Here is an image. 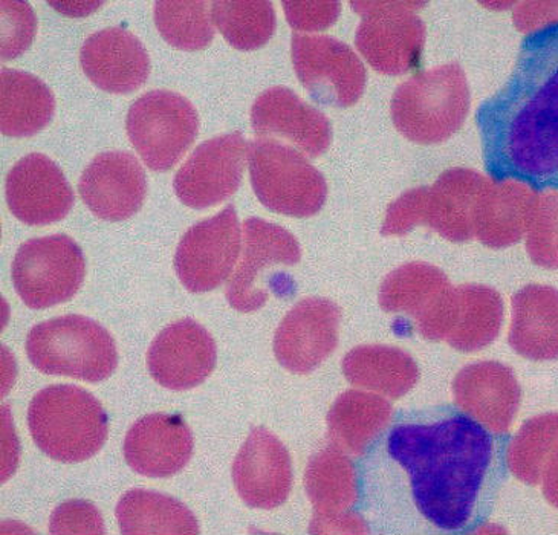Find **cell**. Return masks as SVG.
<instances>
[{"mask_svg":"<svg viewBox=\"0 0 558 535\" xmlns=\"http://www.w3.org/2000/svg\"><path fill=\"white\" fill-rule=\"evenodd\" d=\"M489 178L470 169H450L425 187L424 223L450 242L474 238L477 208Z\"/></svg>","mask_w":558,"mask_h":535,"instance_id":"24","label":"cell"},{"mask_svg":"<svg viewBox=\"0 0 558 535\" xmlns=\"http://www.w3.org/2000/svg\"><path fill=\"white\" fill-rule=\"evenodd\" d=\"M51 534H105L100 511L85 500L60 504L49 522Z\"/></svg>","mask_w":558,"mask_h":535,"instance_id":"38","label":"cell"},{"mask_svg":"<svg viewBox=\"0 0 558 535\" xmlns=\"http://www.w3.org/2000/svg\"><path fill=\"white\" fill-rule=\"evenodd\" d=\"M425 187L410 190L395 200L387 210L381 233L385 236H401L424 223Z\"/></svg>","mask_w":558,"mask_h":535,"instance_id":"39","label":"cell"},{"mask_svg":"<svg viewBox=\"0 0 558 535\" xmlns=\"http://www.w3.org/2000/svg\"><path fill=\"white\" fill-rule=\"evenodd\" d=\"M519 32L531 34L558 26V2H523L514 10Z\"/></svg>","mask_w":558,"mask_h":535,"instance_id":"41","label":"cell"},{"mask_svg":"<svg viewBox=\"0 0 558 535\" xmlns=\"http://www.w3.org/2000/svg\"><path fill=\"white\" fill-rule=\"evenodd\" d=\"M340 318V307L328 299L302 300L277 328V362L292 374L317 369L339 344Z\"/></svg>","mask_w":558,"mask_h":535,"instance_id":"15","label":"cell"},{"mask_svg":"<svg viewBox=\"0 0 558 535\" xmlns=\"http://www.w3.org/2000/svg\"><path fill=\"white\" fill-rule=\"evenodd\" d=\"M537 196L523 181H489L477 208L474 236L489 248L518 244L530 229Z\"/></svg>","mask_w":558,"mask_h":535,"instance_id":"26","label":"cell"},{"mask_svg":"<svg viewBox=\"0 0 558 535\" xmlns=\"http://www.w3.org/2000/svg\"><path fill=\"white\" fill-rule=\"evenodd\" d=\"M233 482L248 507L275 510L292 488L290 453L264 427L253 428L233 464Z\"/></svg>","mask_w":558,"mask_h":535,"instance_id":"20","label":"cell"},{"mask_svg":"<svg viewBox=\"0 0 558 535\" xmlns=\"http://www.w3.org/2000/svg\"><path fill=\"white\" fill-rule=\"evenodd\" d=\"M363 22L355 45L375 71L401 75L415 70L423 54L425 26L416 16L423 2H352Z\"/></svg>","mask_w":558,"mask_h":535,"instance_id":"9","label":"cell"},{"mask_svg":"<svg viewBox=\"0 0 558 535\" xmlns=\"http://www.w3.org/2000/svg\"><path fill=\"white\" fill-rule=\"evenodd\" d=\"M470 111V87L458 63L415 75L395 90V127L410 142L439 144L457 134Z\"/></svg>","mask_w":558,"mask_h":535,"instance_id":"4","label":"cell"},{"mask_svg":"<svg viewBox=\"0 0 558 535\" xmlns=\"http://www.w3.org/2000/svg\"><path fill=\"white\" fill-rule=\"evenodd\" d=\"M54 95L40 78L28 72H0V129L7 136H32L51 121Z\"/></svg>","mask_w":558,"mask_h":535,"instance_id":"30","label":"cell"},{"mask_svg":"<svg viewBox=\"0 0 558 535\" xmlns=\"http://www.w3.org/2000/svg\"><path fill=\"white\" fill-rule=\"evenodd\" d=\"M252 126L259 139H287L311 158L320 157L332 142V129L325 113L282 86L271 87L257 97L252 108Z\"/></svg>","mask_w":558,"mask_h":535,"instance_id":"19","label":"cell"},{"mask_svg":"<svg viewBox=\"0 0 558 535\" xmlns=\"http://www.w3.org/2000/svg\"><path fill=\"white\" fill-rule=\"evenodd\" d=\"M291 54L295 74L313 100L333 108H349L362 97L366 70L343 41L294 34Z\"/></svg>","mask_w":558,"mask_h":535,"instance_id":"11","label":"cell"},{"mask_svg":"<svg viewBox=\"0 0 558 535\" xmlns=\"http://www.w3.org/2000/svg\"><path fill=\"white\" fill-rule=\"evenodd\" d=\"M453 394L458 409L499 435L510 430L520 405L514 372L496 362L464 367L454 378Z\"/></svg>","mask_w":558,"mask_h":535,"instance_id":"21","label":"cell"},{"mask_svg":"<svg viewBox=\"0 0 558 535\" xmlns=\"http://www.w3.org/2000/svg\"><path fill=\"white\" fill-rule=\"evenodd\" d=\"M85 275L82 248L66 234L25 242L11 267L19 297L33 309L68 302L77 294Z\"/></svg>","mask_w":558,"mask_h":535,"instance_id":"8","label":"cell"},{"mask_svg":"<svg viewBox=\"0 0 558 535\" xmlns=\"http://www.w3.org/2000/svg\"><path fill=\"white\" fill-rule=\"evenodd\" d=\"M250 177L268 210L292 218L317 215L328 196L325 177L299 150L276 139L250 144Z\"/></svg>","mask_w":558,"mask_h":535,"instance_id":"6","label":"cell"},{"mask_svg":"<svg viewBox=\"0 0 558 535\" xmlns=\"http://www.w3.org/2000/svg\"><path fill=\"white\" fill-rule=\"evenodd\" d=\"M541 484L545 499L558 510V449L550 454L546 462Z\"/></svg>","mask_w":558,"mask_h":535,"instance_id":"42","label":"cell"},{"mask_svg":"<svg viewBox=\"0 0 558 535\" xmlns=\"http://www.w3.org/2000/svg\"><path fill=\"white\" fill-rule=\"evenodd\" d=\"M239 253L241 226L236 208L229 205L184 234L174 256V271L190 292H210L229 279Z\"/></svg>","mask_w":558,"mask_h":535,"instance_id":"12","label":"cell"},{"mask_svg":"<svg viewBox=\"0 0 558 535\" xmlns=\"http://www.w3.org/2000/svg\"><path fill=\"white\" fill-rule=\"evenodd\" d=\"M210 7L211 2L203 0H159L155 3V24L162 39L173 48L197 51L207 48L215 36Z\"/></svg>","mask_w":558,"mask_h":535,"instance_id":"35","label":"cell"},{"mask_svg":"<svg viewBox=\"0 0 558 535\" xmlns=\"http://www.w3.org/2000/svg\"><path fill=\"white\" fill-rule=\"evenodd\" d=\"M502 321L499 292L485 284H461L454 288L446 341L457 351H481L497 339Z\"/></svg>","mask_w":558,"mask_h":535,"instance_id":"28","label":"cell"},{"mask_svg":"<svg viewBox=\"0 0 558 535\" xmlns=\"http://www.w3.org/2000/svg\"><path fill=\"white\" fill-rule=\"evenodd\" d=\"M302 252L290 231L259 218L244 223V254L227 288V300L241 313H253L267 303L271 292H279L277 267H294Z\"/></svg>","mask_w":558,"mask_h":535,"instance_id":"10","label":"cell"},{"mask_svg":"<svg viewBox=\"0 0 558 535\" xmlns=\"http://www.w3.org/2000/svg\"><path fill=\"white\" fill-rule=\"evenodd\" d=\"M510 346L533 362L558 358V291L527 284L512 297Z\"/></svg>","mask_w":558,"mask_h":535,"instance_id":"27","label":"cell"},{"mask_svg":"<svg viewBox=\"0 0 558 535\" xmlns=\"http://www.w3.org/2000/svg\"><path fill=\"white\" fill-rule=\"evenodd\" d=\"M193 435L178 415L154 413L136 421L124 441V458L135 473L147 477L174 476L189 464Z\"/></svg>","mask_w":558,"mask_h":535,"instance_id":"23","label":"cell"},{"mask_svg":"<svg viewBox=\"0 0 558 535\" xmlns=\"http://www.w3.org/2000/svg\"><path fill=\"white\" fill-rule=\"evenodd\" d=\"M11 212L28 226H48L66 218L74 193L60 167L41 154H29L7 177Z\"/></svg>","mask_w":558,"mask_h":535,"instance_id":"18","label":"cell"},{"mask_svg":"<svg viewBox=\"0 0 558 535\" xmlns=\"http://www.w3.org/2000/svg\"><path fill=\"white\" fill-rule=\"evenodd\" d=\"M211 17L231 47L241 51L265 47L276 32V13L268 0H216L211 2Z\"/></svg>","mask_w":558,"mask_h":535,"instance_id":"33","label":"cell"},{"mask_svg":"<svg viewBox=\"0 0 558 535\" xmlns=\"http://www.w3.org/2000/svg\"><path fill=\"white\" fill-rule=\"evenodd\" d=\"M507 449L461 409L404 410L362 457L360 504L378 533H474L492 512Z\"/></svg>","mask_w":558,"mask_h":535,"instance_id":"1","label":"cell"},{"mask_svg":"<svg viewBox=\"0 0 558 535\" xmlns=\"http://www.w3.org/2000/svg\"><path fill=\"white\" fill-rule=\"evenodd\" d=\"M2 59H16L33 44L37 19L28 2L2 0Z\"/></svg>","mask_w":558,"mask_h":535,"instance_id":"37","label":"cell"},{"mask_svg":"<svg viewBox=\"0 0 558 535\" xmlns=\"http://www.w3.org/2000/svg\"><path fill=\"white\" fill-rule=\"evenodd\" d=\"M526 233L531 260L542 268L558 269V190L538 193Z\"/></svg>","mask_w":558,"mask_h":535,"instance_id":"36","label":"cell"},{"mask_svg":"<svg viewBox=\"0 0 558 535\" xmlns=\"http://www.w3.org/2000/svg\"><path fill=\"white\" fill-rule=\"evenodd\" d=\"M284 14L298 32H322L336 24L340 2H283Z\"/></svg>","mask_w":558,"mask_h":535,"instance_id":"40","label":"cell"},{"mask_svg":"<svg viewBox=\"0 0 558 535\" xmlns=\"http://www.w3.org/2000/svg\"><path fill=\"white\" fill-rule=\"evenodd\" d=\"M527 41L518 70L480 112L485 166L497 181L558 173V26Z\"/></svg>","mask_w":558,"mask_h":535,"instance_id":"2","label":"cell"},{"mask_svg":"<svg viewBox=\"0 0 558 535\" xmlns=\"http://www.w3.org/2000/svg\"><path fill=\"white\" fill-rule=\"evenodd\" d=\"M557 449L558 413L533 417L508 443V469L523 484L538 485L546 462Z\"/></svg>","mask_w":558,"mask_h":535,"instance_id":"34","label":"cell"},{"mask_svg":"<svg viewBox=\"0 0 558 535\" xmlns=\"http://www.w3.org/2000/svg\"><path fill=\"white\" fill-rule=\"evenodd\" d=\"M306 495L313 503L315 515L310 533L351 514L360 504L359 466L337 447L318 451L311 458L305 473Z\"/></svg>","mask_w":558,"mask_h":535,"instance_id":"25","label":"cell"},{"mask_svg":"<svg viewBox=\"0 0 558 535\" xmlns=\"http://www.w3.org/2000/svg\"><path fill=\"white\" fill-rule=\"evenodd\" d=\"M454 288L440 269L423 262L402 265L386 277L379 306L389 314L408 315L417 332L430 341L446 340Z\"/></svg>","mask_w":558,"mask_h":535,"instance_id":"13","label":"cell"},{"mask_svg":"<svg viewBox=\"0 0 558 535\" xmlns=\"http://www.w3.org/2000/svg\"><path fill=\"white\" fill-rule=\"evenodd\" d=\"M126 129L146 166L155 172H167L195 142L199 117L181 94L150 90L129 109Z\"/></svg>","mask_w":558,"mask_h":535,"instance_id":"7","label":"cell"},{"mask_svg":"<svg viewBox=\"0 0 558 535\" xmlns=\"http://www.w3.org/2000/svg\"><path fill=\"white\" fill-rule=\"evenodd\" d=\"M108 425L100 401L77 386H49L28 409L33 441L63 464H78L97 454L108 439Z\"/></svg>","mask_w":558,"mask_h":535,"instance_id":"3","label":"cell"},{"mask_svg":"<svg viewBox=\"0 0 558 535\" xmlns=\"http://www.w3.org/2000/svg\"><path fill=\"white\" fill-rule=\"evenodd\" d=\"M215 366V340L204 326L190 318L162 329L147 352L151 378L169 390L203 385Z\"/></svg>","mask_w":558,"mask_h":535,"instance_id":"17","label":"cell"},{"mask_svg":"<svg viewBox=\"0 0 558 535\" xmlns=\"http://www.w3.org/2000/svg\"><path fill=\"white\" fill-rule=\"evenodd\" d=\"M80 62L87 78L106 93H134L150 74L146 48L124 28H106L87 37Z\"/></svg>","mask_w":558,"mask_h":535,"instance_id":"22","label":"cell"},{"mask_svg":"<svg viewBox=\"0 0 558 535\" xmlns=\"http://www.w3.org/2000/svg\"><path fill=\"white\" fill-rule=\"evenodd\" d=\"M83 203L102 221L131 219L143 207L147 178L129 151H105L86 167L78 182Z\"/></svg>","mask_w":558,"mask_h":535,"instance_id":"16","label":"cell"},{"mask_svg":"<svg viewBox=\"0 0 558 535\" xmlns=\"http://www.w3.org/2000/svg\"><path fill=\"white\" fill-rule=\"evenodd\" d=\"M343 374L351 385L389 398L404 397L420 378L415 360L398 348L359 346L343 360Z\"/></svg>","mask_w":558,"mask_h":535,"instance_id":"31","label":"cell"},{"mask_svg":"<svg viewBox=\"0 0 558 535\" xmlns=\"http://www.w3.org/2000/svg\"><path fill=\"white\" fill-rule=\"evenodd\" d=\"M29 362L41 374L105 381L119 366L116 341L82 315H63L34 326L26 339Z\"/></svg>","mask_w":558,"mask_h":535,"instance_id":"5","label":"cell"},{"mask_svg":"<svg viewBox=\"0 0 558 535\" xmlns=\"http://www.w3.org/2000/svg\"><path fill=\"white\" fill-rule=\"evenodd\" d=\"M123 534H199L192 511L174 497L132 489L117 504Z\"/></svg>","mask_w":558,"mask_h":535,"instance_id":"32","label":"cell"},{"mask_svg":"<svg viewBox=\"0 0 558 535\" xmlns=\"http://www.w3.org/2000/svg\"><path fill=\"white\" fill-rule=\"evenodd\" d=\"M392 421V405L377 394L349 390L333 402L328 415L329 439L333 447L363 457Z\"/></svg>","mask_w":558,"mask_h":535,"instance_id":"29","label":"cell"},{"mask_svg":"<svg viewBox=\"0 0 558 535\" xmlns=\"http://www.w3.org/2000/svg\"><path fill=\"white\" fill-rule=\"evenodd\" d=\"M250 144L239 132L216 136L197 146L174 177L182 204L203 210L229 199L244 178Z\"/></svg>","mask_w":558,"mask_h":535,"instance_id":"14","label":"cell"}]
</instances>
